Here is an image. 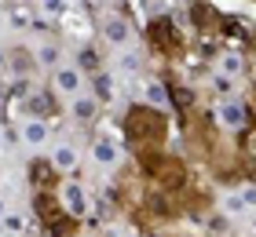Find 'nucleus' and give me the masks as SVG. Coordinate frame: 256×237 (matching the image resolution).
Returning a JSON list of instances; mask_svg holds the SVG:
<instances>
[{"mask_svg": "<svg viewBox=\"0 0 256 237\" xmlns=\"http://www.w3.org/2000/svg\"><path fill=\"white\" fill-rule=\"evenodd\" d=\"M165 128H168L165 117H161V110H154V106H132V110L124 113V139L139 150L158 146V142L165 139Z\"/></svg>", "mask_w": 256, "mask_h": 237, "instance_id": "f257e3e1", "label": "nucleus"}, {"mask_svg": "<svg viewBox=\"0 0 256 237\" xmlns=\"http://www.w3.org/2000/svg\"><path fill=\"white\" fill-rule=\"evenodd\" d=\"M146 40H150V47H158L161 55H180L183 51V37H180V29L172 26V18H154L150 29H146Z\"/></svg>", "mask_w": 256, "mask_h": 237, "instance_id": "f03ea898", "label": "nucleus"}, {"mask_svg": "<svg viewBox=\"0 0 256 237\" xmlns=\"http://www.w3.org/2000/svg\"><path fill=\"white\" fill-rule=\"evenodd\" d=\"M52 91L66 95V99L84 95V73L77 69V62H62L59 69H52Z\"/></svg>", "mask_w": 256, "mask_h": 237, "instance_id": "7ed1b4c3", "label": "nucleus"}, {"mask_svg": "<svg viewBox=\"0 0 256 237\" xmlns=\"http://www.w3.org/2000/svg\"><path fill=\"white\" fill-rule=\"evenodd\" d=\"M154 179H158V186L161 190H168V194H176V190H183L187 186V164H183L180 157H161V164H158V172H154Z\"/></svg>", "mask_w": 256, "mask_h": 237, "instance_id": "20e7f679", "label": "nucleus"}, {"mask_svg": "<svg viewBox=\"0 0 256 237\" xmlns=\"http://www.w3.org/2000/svg\"><path fill=\"white\" fill-rule=\"evenodd\" d=\"M33 216L40 219V227H48V223L62 219V216H66V208H62L59 190H37V194H33Z\"/></svg>", "mask_w": 256, "mask_h": 237, "instance_id": "39448f33", "label": "nucleus"}, {"mask_svg": "<svg viewBox=\"0 0 256 237\" xmlns=\"http://www.w3.org/2000/svg\"><path fill=\"white\" fill-rule=\"evenodd\" d=\"M59 197H62V208L70 212L74 219H84L88 216V194H84V186H80L77 179H66L62 186H59Z\"/></svg>", "mask_w": 256, "mask_h": 237, "instance_id": "423d86ee", "label": "nucleus"}, {"mask_svg": "<svg viewBox=\"0 0 256 237\" xmlns=\"http://www.w3.org/2000/svg\"><path fill=\"white\" fill-rule=\"evenodd\" d=\"M30 179L37 183V190H59L62 175H59V168H55L52 161H44V157H33V161H30Z\"/></svg>", "mask_w": 256, "mask_h": 237, "instance_id": "0eeeda50", "label": "nucleus"}, {"mask_svg": "<svg viewBox=\"0 0 256 237\" xmlns=\"http://www.w3.org/2000/svg\"><path fill=\"white\" fill-rule=\"evenodd\" d=\"M99 99L92 91H84V95H77V99H70V117H74L77 124H92V121H99Z\"/></svg>", "mask_w": 256, "mask_h": 237, "instance_id": "6e6552de", "label": "nucleus"}, {"mask_svg": "<svg viewBox=\"0 0 256 237\" xmlns=\"http://www.w3.org/2000/svg\"><path fill=\"white\" fill-rule=\"evenodd\" d=\"M48 121H40V117H26V121L18 124V142L22 146H44V142H48Z\"/></svg>", "mask_w": 256, "mask_h": 237, "instance_id": "1a4fd4ad", "label": "nucleus"}, {"mask_svg": "<svg viewBox=\"0 0 256 237\" xmlns=\"http://www.w3.org/2000/svg\"><path fill=\"white\" fill-rule=\"evenodd\" d=\"M48 161L59 168V175H77V168H80V153H77L74 142H59V146L52 150Z\"/></svg>", "mask_w": 256, "mask_h": 237, "instance_id": "9d476101", "label": "nucleus"}, {"mask_svg": "<svg viewBox=\"0 0 256 237\" xmlns=\"http://www.w3.org/2000/svg\"><path fill=\"white\" fill-rule=\"evenodd\" d=\"M8 69L15 80H26L33 69H37V55L30 51V47H11L8 51Z\"/></svg>", "mask_w": 256, "mask_h": 237, "instance_id": "9b49d317", "label": "nucleus"}, {"mask_svg": "<svg viewBox=\"0 0 256 237\" xmlns=\"http://www.w3.org/2000/svg\"><path fill=\"white\" fill-rule=\"evenodd\" d=\"M92 164H99V168H118V164H121V150H118V142H110V139H96V142H92Z\"/></svg>", "mask_w": 256, "mask_h": 237, "instance_id": "f8f14e48", "label": "nucleus"}, {"mask_svg": "<svg viewBox=\"0 0 256 237\" xmlns=\"http://www.w3.org/2000/svg\"><path fill=\"white\" fill-rule=\"evenodd\" d=\"M26 110H30V117H40V121H48V117L55 113V91H52V88L33 91L30 99H26Z\"/></svg>", "mask_w": 256, "mask_h": 237, "instance_id": "ddd939ff", "label": "nucleus"}, {"mask_svg": "<svg viewBox=\"0 0 256 237\" xmlns=\"http://www.w3.org/2000/svg\"><path fill=\"white\" fill-rule=\"evenodd\" d=\"M143 208H146L154 219L176 216V208H172V201H168V190H154V194H146V197H143Z\"/></svg>", "mask_w": 256, "mask_h": 237, "instance_id": "4468645a", "label": "nucleus"}, {"mask_svg": "<svg viewBox=\"0 0 256 237\" xmlns=\"http://www.w3.org/2000/svg\"><path fill=\"white\" fill-rule=\"evenodd\" d=\"M102 37H106V44L121 47V44H128V37H132V29H128V22H124L121 15H110L106 22H102Z\"/></svg>", "mask_w": 256, "mask_h": 237, "instance_id": "2eb2a0df", "label": "nucleus"}, {"mask_svg": "<svg viewBox=\"0 0 256 237\" xmlns=\"http://www.w3.org/2000/svg\"><path fill=\"white\" fill-rule=\"evenodd\" d=\"M33 55H37V66L40 69H59L62 66V51H59V44H52V40H44L33 47Z\"/></svg>", "mask_w": 256, "mask_h": 237, "instance_id": "dca6fc26", "label": "nucleus"}, {"mask_svg": "<svg viewBox=\"0 0 256 237\" xmlns=\"http://www.w3.org/2000/svg\"><path fill=\"white\" fill-rule=\"evenodd\" d=\"M77 69H80V73H84V77H92V73H99V69H102V55L96 51V47H80V51H77Z\"/></svg>", "mask_w": 256, "mask_h": 237, "instance_id": "f3484780", "label": "nucleus"}, {"mask_svg": "<svg viewBox=\"0 0 256 237\" xmlns=\"http://www.w3.org/2000/svg\"><path fill=\"white\" fill-rule=\"evenodd\" d=\"M92 95H96L99 102H110L114 99V73H106V69L92 73Z\"/></svg>", "mask_w": 256, "mask_h": 237, "instance_id": "a211bd4d", "label": "nucleus"}, {"mask_svg": "<svg viewBox=\"0 0 256 237\" xmlns=\"http://www.w3.org/2000/svg\"><path fill=\"white\" fill-rule=\"evenodd\" d=\"M168 102L176 106V110H190L194 106V91L190 88H168Z\"/></svg>", "mask_w": 256, "mask_h": 237, "instance_id": "6ab92c4d", "label": "nucleus"}, {"mask_svg": "<svg viewBox=\"0 0 256 237\" xmlns=\"http://www.w3.org/2000/svg\"><path fill=\"white\" fill-rule=\"evenodd\" d=\"M190 18H194V26H198V29H205V26H208V18H212V7H208L205 0H194V4H190Z\"/></svg>", "mask_w": 256, "mask_h": 237, "instance_id": "aec40b11", "label": "nucleus"}, {"mask_svg": "<svg viewBox=\"0 0 256 237\" xmlns=\"http://www.w3.org/2000/svg\"><path fill=\"white\" fill-rule=\"evenodd\" d=\"M224 124L242 128V124H246V110H242L238 102H227V106H224Z\"/></svg>", "mask_w": 256, "mask_h": 237, "instance_id": "412c9836", "label": "nucleus"}, {"mask_svg": "<svg viewBox=\"0 0 256 237\" xmlns=\"http://www.w3.org/2000/svg\"><path fill=\"white\" fill-rule=\"evenodd\" d=\"M146 95H150V102H154V110L168 102V88H165V84H158V80H150V84H146Z\"/></svg>", "mask_w": 256, "mask_h": 237, "instance_id": "4be33fe9", "label": "nucleus"}, {"mask_svg": "<svg viewBox=\"0 0 256 237\" xmlns=\"http://www.w3.org/2000/svg\"><path fill=\"white\" fill-rule=\"evenodd\" d=\"M40 11L48 18H62L66 15V0H40Z\"/></svg>", "mask_w": 256, "mask_h": 237, "instance_id": "5701e85b", "label": "nucleus"}, {"mask_svg": "<svg viewBox=\"0 0 256 237\" xmlns=\"http://www.w3.org/2000/svg\"><path fill=\"white\" fill-rule=\"evenodd\" d=\"M220 29H224V37H230V40H234V37H246V26H242L238 18H224V22H220Z\"/></svg>", "mask_w": 256, "mask_h": 237, "instance_id": "b1692460", "label": "nucleus"}, {"mask_svg": "<svg viewBox=\"0 0 256 237\" xmlns=\"http://www.w3.org/2000/svg\"><path fill=\"white\" fill-rule=\"evenodd\" d=\"M0 227H4V230H11V234H22V230H26V219H22V216H15V212H8Z\"/></svg>", "mask_w": 256, "mask_h": 237, "instance_id": "393cba45", "label": "nucleus"}, {"mask_svg": "<svg viewBox=\"0 0 256 237\" xmlns=\"http://www.w3.org/2000/svg\"><path fill=\"white\" fill-rule=\"evenodd\" d=\"M121 69H124V73H132V69H139V55H124V58H121Z\"/></svg>", "mask_w": 256, "mask_h": 237, "instance_id": "a878e982", "label": "nucleus"}, {"mask_svg": "<svg viewBox=\"0 0 256 237\" xmlns=\"http://www.w3.org/2000/svg\"><path fill=\"white\" fill-rule=\"evenodd\" d=\"M8 212H11V208H8V201L0 197V223H4V216H8Z\"/></svg>", "mask_w": 256, "mask_h": 237, "instance_id": "bb28decb", "label": "nucleus"}, {"mask_svg": "<svg viewBox=\"0 0 256 237\" xmlns=\"http://www.w3.org/2000/svg\"><path fill=\"white\" fill-rule=\"evenodd\" d=\"M8 99H11V95H8V88L0 84V110H4V102H8Z\"/></svg>", "mask_w": 256, "mask_h": 237, "instance_id": "cd10ccee", "label": "nucleus"}, {"mask_svg": "<svg viewBox=\"0 0 256 237\" xmlns=\"http://www.w3.org/2000/svg\"><path fill=\"white\" fill-rule=\"evenodd\" d=\"M0 69H8V51L0 47Z\"/></svg>", "mask_w": 256, "mask_h": 237, "instance_id": "c85d7f7f", "label": "nucleus"}, {"mask_svg": "<svg viewBox=\"0 0 256 237\" xmlns=\"http://www.w3.org/2000/svg\"><path fill=\"white\" fill-rule=\"evenodd\" d=\"M143 237H161V234H143Z\"/></svg>", "mask_w": 256, "mask_h": 237, "instance_id": "c756f323", "label": "nucleus"}, {"mask_svg": "<svg viewBox=\"0 0 256 237\" xmlns=\"http://www.w3.org/2000/svg\"><path fill=\"white\" fill-rule=\"evenodd\" d=\"M0 33H4V18H0Z\"/></svg>", "mask_w": 256, "mask_h": 237, "instance_id": "7c9ffc66", "label": "nucleus"}]
</instances>
